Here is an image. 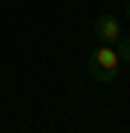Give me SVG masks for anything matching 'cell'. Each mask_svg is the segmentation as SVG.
<instances>
[{
    "mask_svg": "<svg viewBox=\"0 0 130 133\" xmlns=\"http://www.w3.org/2000/svg\"><path fill=\"white\" fill-rule=\"evenodd\" d=\"M88 70H91V76L97 82L112 85L118 79V70H121V58H118L115 45H106V42L97 45V49L91 51V58H88Z\"/></svg>",
    "mask_w": 130,
    "mask_h": 133,
    "instance_id": "cell-1",
    "label": "cell"
},
{
    "mask_svg": "<svg viewBox=\"0 0 130 133\" xmlns=\"http://www.w3.org/2000/svg\"><path fill=\"white\" fill-rule=\"evenodd\" d=\"M97 36L100 42H106V45H118V39H121V24H118V18L112 15V12H100L97 15Z\"/></svg>",
    "mask_w": 130,
    "mask_h": 133,
    "instance_id": "cell-2",
    "label": "cell"
},
{
    "mask_svg": "<svg viewBox=\"0 0 130 133\" xmlns=\"http://www.w3.org/2000/svg\"><path fill=\"white\" fill-rule=\"evenodd\" d=\"M115 51H118V58H121V61H130V36H121L118 45H115Z\"/></svg>",
    "mask_w": 130,
    "mask_h": 133,
    "instance_id": "cell-3",
    "label": "cell"
},
{
    "mask_svg": "<svg viewBox=\"0 0 130 133\" xmlns=\"http://www.w3.org/2000/svg\"><path fill=\"white\" fill-rule=\"evenodd\" d=\"M121 9H124V15H127V21H130V3H124Z\"/></svg>",
    "mask_w": 130,
    "mask_h": 133,
    "instance_id": "cell-4",
    "label": "cell"
}]
</instances>
